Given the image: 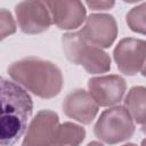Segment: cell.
Returning <instances> with one entry per match:
<instances>
[{"label": "cell", "mask_w": 146, "mask_h": 146, "mask_svg": "<svg viewBox=\"0 0 146 146\" xmlns=\"http://www.w3.org/2000/svg\"><path fill=\"white\" fill-rule=\"evenodd\" d=\"M94 133L104 144H120L133 136L135 121L125 106L114 105L99 115Z\"/></svg>", "instance_id": "cell-4"}, {"label": "cell", "mask_w": 146, "mask_h": 146, "mask_svg": "<svg viewBox=\"0 0 146 146\" xmlns=\"http://www.w3.org/2000/svg\"><path fill=\"white\" fill-rule=\"evenodd\" d=\"M113 58L117 70L124 75L140 73L146 64V41L135 38H124L113 50Z\"/></svg>", "instance_id": "cell-7"}, {"label": "cell", "mask_w": 146, "mask_h": 146, "mask_svg": "<svg viewBox=\"0 0 146 146\" xmlns=\"http://www.w3.org/2000/svg\"><path fill=\"white\" fill-rule=\"evenodd\" d=\"M65 57L74 65L82 66L90 74H103L111 70V58L107 52L90 43L80 31L62 35Z\"/></svg>", "instance_id": "cell-3"}, {"label": "cell", "mask_w": 146, "mask_h": 146, "mask_svg": "<svg viewBox=\"0 0 146 146\" xmlns=\"http://www.w3.org/2000/svg\"><path fill=\"white\" fill-rule=\"evenodd\" d=\"M140 73H141V75H143V76H145V78H146V64H145V66H144V68L141 70V72H140Z\"/></svg>", "instance_id": "cell-19"}, {"label": "cell", "mask_w": 146, "mask_h": 146, "mask_svg": "<svg viewBox=\"0 0 146 146\" xmlns=\"http://www.w3.org/2000/svg\"><path fill=\"white\" fill-rule=\"evenodd\" d=\"M86 138V129L73 122H64L59 125L55 145H80Z\"/></svg>", "instance_id": "cell-13"}, {"label": "cell", "mask_w": 146, "mask_h": 146, "mask_svg": "<svg viewBox=\"0 0 146 146\" xmlns=\"http://www.w3.org/2000/svg\"><path fill=\"white\" fill-rule=\"evenodd\" d=\"M125 22L132 32L146 35V2L131 8L125 15Z\"/></svg>", "instance_id": "cell-14"}, {"label": "cell", "mask_w": 146, "mask_h": 146, "mask_svg": "<svg viewBox=\"0 0 146 146\" xmlns=\"http://www.w3.org/2000/svg\"><path fill=\"white\" fill-rule=\"evenodd\" d=\"M33 102L25 88L17 82L1 79L0 143L11 146L26 132L32 115Z\"/></svg>", "instance_id": "cell-1"}, {"label": "cell", "mask_w": 146, "mask_h": 146, "mask_svg": "<svg viewBox=\"0 0 146 146\" xmlns=\"http://www.w3.org/2000/svg\"><path fill=\"white\" fill-rule=\"evenodd\" d=\"M51 15L52 24L59 30L71 31L80 27L87 18L81 0H42Z\"/></svg>", "instance_id": "cell-10"}, {"label": "cell", "mask_w": 146, "mask_h": 146, "mask_svg": "<svg viewBox=\"0 0 146 146\" xmlns=\"http://www.w3.org/2000/svg\"><path fill=\"white\" fill-rule=\"evenodd\" d=\"M140 130H141V132H143V133H145V135H146V122L141 124V128H140Z\"/></svg>", "instance_id": "cell-18"}, {"label": "cell", "mask_w": 146, "mask_h": 146, "mask_svg": "<svg viewBox=\"0 0 146 146\" xmlns=\"http://www.w3.org/2000/svg\"><path fill=\"white\" fill-rule=\"evenodd\" d=\"M17 26L15 19L10 11L2 8L0 11V38L1 40L6 39L8 35H11L16 32Z\"/></svg>", "instance_id": "cell-15"}, {"label": "cell", "mask_w": 146, "mask_h": 146, "mask_svg": "<svg viewBox=\"0 0 146 146\" xmlns=\"http://www.w3.org/2000/svg\"><path fill=\"white\" fill-rule=\"evenodd\" d=\"M58 114L50 110H41L31 120L26 129L23 146L55 145L59 128Z\"/></svg>", "instance_id": "cell-6"}, {"label": "cell", "mask_w": 146, "mask_h": 146, "mask_svg": "<svg viewBox=\"0 0 146 146\" xmlns=\"http://www.w3.org/2000/svg\"><path fill=\"white\" fill-rule=\"evenodd\" d=\"M64 114L82 124H90L96 117L99 105L89 91L75 89L66 95L63 100Z\"/></svg>", "instance_id": "cell-11"}, {"label": "cell", "mask_w": 146, "mask_h": 146, "mask_svg": "<svg viewBox=\"0 0 146 146\" xmlns=\"http://www.w3.org/2000/svg\"><path fill=\"white\" fill-rule=\"evenodd\" d=\"M122 1L125 2V3H137V2H139L141 0H122Z\"/></svg>", "instance_id": "cell-17"}, {"label": "cell", "mask_w": 146, "mask_h": 146, "mask_svg": "<svg viewBox=\"0 0 146 146\" xmlns=\"http://www.w3.org/2000/svg\"><path fill=\"white\" fill-rule=\"evenodd\" d=\"M80 32L90 43L99 48H110L117 36V24L110 14H90Z\"/></svg>", "instance_id": "cell-9"}, {"label": "cell", "mask_w": 146, "mask_h": 146, "mask_svg": "<svg viewBox=\"0 0 146 146\" xmlns=\"http://www.w3.org/2000/svg\"><path fill=\"white\" fill-rule=\"evenodd\" d=\"M7 71L15 82L42 99L54 98L62 91V71L50 60L30 56L11 63Z\"/></svg>", "instance_id": "cell-2"}, {"label": "cell", "mask_w": 146, "mask_h": 146, "mask_svg": "<svg viewBox=\"0 0 146 146\" xmlns=\"http://www.w3.org/2000/svg\"><path fill=\"white\" fill-rule=\"evenodd\" d=\"M141 145H143V146H145V145H146V138H145L144 140H141Z\"/></svg>", "instance_id": "cell-20"}, {"label": "cell", "mask_w": 146, "mask_h": 146, "mask_svg": "<svg viewBox=\"0 0 146 146\" xmlns=\"http://www.w3.org/2000/svg\"><path fill=\"white\" fill-rule=\"evenodd\" d=\"M124 106L138 124L146 122V87L135 86L124 97Z\"/></svg>", "instance_id": "cell-12"}, {"label": "cell", "mask_w": 146, "mask_h": 146, "mask_svg": "<svg viewBox=\"0 0 146 146\" xmlns=\"http://www.w3.org/2000/svg\"><path fill=\"white\" fill-rule=\"evenodd\" d=\"M19 30L25 34H39L52 24L50 11L42 0H23L15 6Z\"/></svg>", "instance_id": "cell-5"}, {"label": "cell", "mask_w": 146, "mask_h": 146, "mask_svg": "<svg viewBox=\"0 0 146 146\" xmlns=\"http://www.w3.org/2000/svg\"><path fill=\"white\" fill-rule=\"evenodd\" d=\"M91 10H108L115 5V0H84Z\"/></svg>", "instance_id": "cell-16"}, {"label": "cell", "mask_w": 146, "mask_h": 146, "mask_svg": "<svg viewBox=\"0 0 146 146\" xmlns=\"http://www.w3.org/2000/svg\"><path fill=\"white\" fill-rule=\"evenodd\" d=\"M88 90L102 107L117 105L127 90L125 80L117 74L100 75L88 80Z\"/></svg>", "instance_id": "cell-8"}]
</instances>
